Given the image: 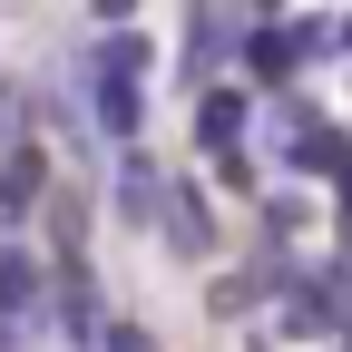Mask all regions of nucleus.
I'll list each match as a JSON object with an SVG mask.
<instances>
[{"mask_svg":"<svg viewBox=\"0 0 352 352\" xmlns=\"http://www.w3.org/2000/svg\"><path fill=\"white\" fill-rule=\"evenodd\" d=\"M235 127H245V98H235V88H215V98H206V118H196V138L226 157V166H235Z\"/></svg>","mask_w":352,"mask_h":352,"instance_id":"obj_1","label":"nucleus"},{"mask_svg":"<svg viewBox=\"0 0 352 352\" xmlns=\"http://www.w3.org/2000/svg\"><path fill=\"white\" fill-rule=\"evenodd\" d=\"M166 206V186H157V166H138V157H127V215H157Z\"/></svg>","mask_w":352,"mask_h":352,"instance_id":"obj_2","label":"nucleus"},{"mask_svg":"<svg viewBox=\"0 0 352 352\" xmlns=\"http://www.w3.org/2000/svg\"><path fill=\"white\" fill-rule=\"evenodd\" d=\"M108 352H157V342L147 333H108Z\"/></svg>","mask_w":352,"mask_h":352,"instance_id":"obj_3","label":"nucleus"}]
</instances>
